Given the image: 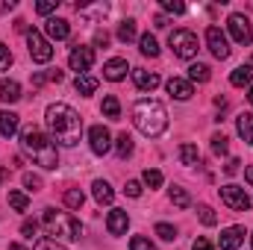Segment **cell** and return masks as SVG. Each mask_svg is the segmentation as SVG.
I'll list each match as a JSON object with an SVG mask.
<instances>
[{
  "label": "cell",
  "instance_id": "cell-1",
  "mask_svg": "<svg viewBox=\"0 0 253 250\" xmlns=\"http://www.w3.org/2000/svg\"><path fill=\"white\" fill-rule=\"evenodd\" d=\"M44 115H47V126H50V135L56 138V144L74 147L80 141V135H83V118L68 103H50Z\"/></svg>",
  "mask_w": 253,
  "mask_h": 250
},
{
  "label": "cell",
  "instance_id": "cell-2",
  "mask_svg": "<svg viewBox=\"0 0 253 250\" xmlns=\"http://www.w3.org/2000/svg\"><path fill=\"white\" fill-rule=\"evenodd\" d=\"M21 147H24V153H27L36 165H42V168H47V171H53V168L59 165V150H56V144H53L39 126H27V129L21 132Z\"/></svg>",
  "mask_w": 253,
  "mask_h": 250
},
{
  "label": "cell",
  "instance_id": "cell-3",
  "mask_svg": "<svg viewBox=\"0 0 253 250\" xmlns=\"http://www.w3.org/2000/svg\"><path fill=\"white\" fill-rule=\"evenodd\" d=\"M132 124L135 129L141 132V135H147V138H159L165 129H168V112H165V106L159 103V100H138L135 106H132Z\"/></svg>",
  "mask_w": 253,
  "mask_h": 250
},
{
  "label": "cell",
  "instance_id": "cell-4",
  "mask_svg": "<svg viewBox=\"0 0 253 250\" xmlns=\"http://www.w3.org/2000/svg\"><path fill=\"white\" fill-rule=\"evenodd\" d=\"M42 224H44V227H47L53 236L68 239V242H80V236H83V227H80V221H77V218H71L68 212L44 209V215H42Z\"/></svg>",
  "mask_w": 253,
  "mask_h": 250
},
{
  "label": "cell",
  "instance_id": "cell-5",
  "mask_svg": "<svg viewBox=\"0 0 253 250\" xmlns=\"http://www.w3.org/2000/svg\"><path fill=\"white\" fill-rule=\"evenodd\" d=\"M168 47L174 50V56L177 59H194L197 56V36L191 33V30H174L171 36H168Z\"/></svg>",
  "mask_w": 253,
  "mask_h": 250
},
{
  "label": "cell",
  "instance_id": "cell-6",
  "mask_svg": "<svg viewBox=\"0 0 253 250\" xmlns=\"http://www.w3.org/2000/svg\"><path fill=\"white\" fill-rule=\"evenodd\" d=\"M221 200L233 209V212H248L253 206L251 194L245 191L242 186H236V183H230V186H221Z\"/></svg>",
  "mask_w": 253,
  "mask_h": 250
},
{
  "label": "cell",
  "instance_id": "cell-7",
  "mask_svg": "<svg viewBox=\"0 0 253 250\" xmlns=\"http://www.w3.org/2000/svg\"><path fill=\"white\" fill-rule=\"evenodd\" d=\"M27 47H30L33 62H50L53 59V47L39 30H27Z\"/></svg>",
  "mask_w": 253,
  "mask_h": 250
},
{
  "label": "cell",
  "instance_id": "cell-8",
  "mask_svg": "<svg viewBox=\"0 0 253 250\" xmlns=\"http://www.w3.org/2000/svg\"><path fill=\"white\" fill-rule=\"evenodd\" d=\"M206 44H209V50H212V56L215 59H230V42H227V36H224V30L221 27H206Z\"/></svg>",
  "mask_w": 253,
  "mask_h": 250
},
{
  "label": "cell",
  "instance_id": "cell-9",
  "mask_svg": "<svg viewBox=\"0 0 253 250\" xmlns=\"http://www.w3.org/2000/svg\"><path fill=\"white\" fill-rule=\"evenodd\" d=\"M68 65H71V71H77V77H83V74L91 71V65H94V47H80V44H74V47H71V56H68Z\"/></svg>",
  "mask_w": 253,
  "mask_h": 250
},
{
  "label": "cell",
  "instance_id": "cell-10",
  "mask_svg": "<svg viewBox=\"0 0 253 250\" xmlns=\"http://www.w3.org/2000/svg\"><path fill=\"white\" fill-rule=\"evenodd\" d=\"M227 27H230V36H233L239 44H245V47H248V44L253 42L251 21H248L242 12H233V15H230V21H227Z\"/></svg>",
  "mask_w": 253,
  "mask_h": 250
},
{
  "label": "cell",
  "instance_id": "cell-11",
  "mask_svg": "<svg viewBox=\"0 0 253 250\" xmlns=\"http://www.w3.org/2000/svg\"><path fill=\"white\" fill-rule=\"evenodd\" d=\"M88 141H91V150H94L97 156H103V153L112 150V135H109V129L103 124H94L88 129Z\"/></svg>",
  "mask_w": 253,
  "mask_h": 250
},
{
  "label": "cell",
  "instance_id": "cell-12",
  "mask_svg": "<svg viewBox=\"0 0 253 250\" xmlns=\"http://www.w3.org/2000/svg\"><path fill=\"white\" fill-rule=\"evenodd\" d=\"M132 83L138 91H153L159 85V74L156 71H144V68H135L132 71Z\"/></svg>",
  "mask_w": 253,
  "mask_h": 250
},
{
  "label": "cell",
  "instance_id": "cell-13",
  "mask_svg": "<svg viewBox=\"0 0 253 250\" xmlns=\"http://www.w3.org/2000/svg\"><path fill=\"white\" fill-rule=\"evenodd\" d=\"M126 227H129V215H126L124 209H112L109 218H106V230H109V236H124Z\"/></svg>",
  "mask_w": 253,
  "mask_h": 250
},
{
  "label": "cell",
  "instance_id": "cell-14",
  "mask_svg": "<svg viewBox=\"0 0 253 250\" xmlns=\"http://www.w3.org/2000/svg\"><path fill=\"white\" fill-rule=\"evenodd\" d=\"M242 242H245V230H242V227H227V230H221V239H218L221 250H236V248H242Z\"/></svg>",
  "mask_w": 253,
  "mask_h": 250
},
{
  "label": "cell",
  "instance_id": "cell-15",
  "mask_svg": "<svg viewBox=\"0 0 253 250\" xmlns=\"http://www.w3.org/2000/svg\"><path fill=\"white\" fill-rule=\"evenodd\" d=\"M165 88H168V94H171V97H177V100H189L191 94H194L191 83H189V80H183V77H171Z\"/></svg>",
  "mask_w": 253,
  "mask_h": 250
},
{
  "label": "cell",
  "instance_id": "cell-16",
  "mask_svg": "<svg viewBox=\"0 0 253 250\" xmlns=\"http://www.w3.org/2000/svg\"><path fill=\"white\" fill-rule=\"evenodd\" d=\"M44 33H47L53 42H62V39L71 36V24H68L65 18H50V21L44 24Z\"/></svg>",
  "mask_w": 253,
  "mask_h": 250
},
{
  "label": "cell",
  "instance_id": "cell-17",
  "mask_svg": "<svg viewBox=\"0 0 253 250\" xmlns=\"http://www.w3.org/2000/svg\"><path fill=\"white\" fill-rule=\"evenodd\" d=\"M126 71H129V65H126V59H109V62L103 65V77L106 80H112V83H118V80H124Z\"/></svg>",
  "mask_w": 253,
  "mask_h": 250
},
{
  "label": "cell",
  "instance_id": "cell-18",
  "mask_svg": "<svg viewBox=\"0 0 253 250\" xmlns=\"http://www.w3.org/2000/svg\"><path fill=\"white\" fill-rule=\"evenodd\" d=\"M0 100L3 103H18L21 100V85L15 80H0Z\"/></svg>",
  "mask_w": 253,
  "mask_h": 250
},
{
  "label": "cell",
  "instance_id": "cell-19",
  "mask_svg": "<svg viewBox=\"0 0 253 250\" xmlns=\"http://www.w3.org/2000/svg\"><path fill=\"white\" fill-rule=\"evenodd\" d=\"M94 200L100 203V206H109L112 200H115V191H112V186L106 183V180H94Z\"/></svg>",
  "mask_w": 253,
  "mask_h": 250
},
{
  "label": "cell",
  "instance_id": "cell-20",
  "mask_svg": "<svg viewBox=\"0 0 253 250\" xmlns=\"http://www.w3.org/2000/svg\"><path fill=\"white\" fill-rule=\"evenodd\" d=\"M236 129L245 138V144H253V112H242L239 121H236Z\"/></svg>",
  "mask_w": 253,
  "mask_h": 250
},
{
  "label": "cell",
  "instance_id": "cell-21",
  "mask_svg": "<svg viewBox=\"0 0 253 250\" xmlns=\"http://www.w3.org/2000/svg\"><path fill=\"white\" fill-rule=\"evenodd\" d=\"M15 132H18V115L15 112H0V135L12 138Z\"/></svg>",
  "mask_w": 253,
  "mask_h": 250
},
{
  "label": "cell",
  "instance_id": "cell-22",
  "mask_svg": "<svg viewBox=\"0 0 253 250\" xmlns=\"http://www.w3.org/2000/svg\"><path fill=\"white\" fill-rule=\"evenodd\" d=\"M251 80H253V65H239V68L230 74V83L239 85V88H242V85H251Z\"/></svg>",
  "mask_w": 253,
  "mask_h": 250
},
{
  "label": "cell",
  "instance_id": "cell-23",
  "mask_svg": "<svg viewBox=\"0 0 253 250\" xmlns=\"http://www.w3.org/2000/svg\"><path fill=\"white\" fill-rule=\"evenodd\" d=\"M74 88H77L83 97H88V94H94V91H97V80H94L91 74H83V77H77V80H74Z\"/></svg>",
  "mask_w": 253,
  "mask_h": 250
},
{
  "label": "cell",
  "instance_id": "cell-24",
  "mask_svg": "<svg viewBox=\"0 0 253 250\" xmlns=\"http://www.w3.org/2000/svg\"><path fill=\"white\" fill-rule=\"evenodd\" d=\"M168 197H171V203L177 206V209H189L191 206V197H189V191L183 186H171L168 188Z\"/></svg>",
  "mask_w": 253,
  "mask_h": 250
},
{
  "label": "cell",
  "instance_id": "cell-25",
  "mask_svg": "<svg viewBox=\"0 0 253 250\" xmlns=\"http://www.w3.org/2000/svg\"><path fill=\"white\" fill-rule=\"evenodd\" d=\"M177 159H180V162H183V165H197V162H200V153H197V147H194V144H189V141H186V144H180V150H177Z\"/></svg>",
  "mask_w": 253,
  "mask_h": 250
},
{
  "label": "cell",
  "instance_id": "cell-26",
  "mask_svg": "<svg viewBox=\"0 0 253 250\" xmlns=\"http://www.w3.org/2000/svg\"><path fill=\"white\" fill-rule=\"evenodd\" d=\"M138 50L144 53V56H150V59H156L159 56V42L150 36V33H144L141 39H138Z\"/></svg>",
  "mask_w": 253,
  "mask_h": 250
},
{
  "label": "cell",
  "instance_id": "cell-27",
  "mask_svg": "<svg viewBox=\"0 0 253 250\" xmlns=\"http://www.w3.org/2000/svg\"><path fill=\"white\" fill-rule=\"evenodd\" d=\"M209 77H212V68L203 62H194L189 68V83H209Z\"/></svg>",
  "mask_w": 253,
  "mask_h": 250
},
{
  "label": "cell",
  "instance_id": "cell-28",
  "mask_svg": "<svg viewBox=\"0 0 253 250\" xmlns=\"http://www.w3.org/2000/svg\"><path fill=\"white\" fill-rule=\"evenodd\" d=\"M115 153H118V159L132 156V135H129V132H121V135L115 138Z\"/></svg>",
  "mask_w": 253,
  "mask_h": 250
},
{
  "label": "cell",
  "instance_id": "cell-29",
  "mask_svg": "<svg viewBox=\"0 0 253 250\" xmlns=\"http://www.w3.org/2000/svg\"><path fill=\"white\" fill-rule=\"evenodd\" d=\"M135 36H138V30H135V21H132V18H126L124 24L118 27V42L129 44V42H135Z\"/></svg>",
  "mask_w": 253,
  "mask_h": 250
},
{
  "label": "cell",
  "instance_id": "cell-30",
  "mask_svg": "<svg viewBox=\"0 0 253 250\" xmlns=\"http://www.w3.org/2000/svg\"><path fill=\"white\" fill-rule=\"evenodd\" d=\"M100 109H103V115H106V118H118V115H121V103H118V97H115V94H106Z\"/></svg>",
  "mask_w": 253,
  "mask_h": 250
},
{
  "label": "cell",
  "instance_id": "cell-31",
  "mask_svg": "<svg viewBox=\"0 0 253 250\" xmlns=\"http://www.w3.org/2000/svg\"><path fill=\"white\" fill-rule=\"evenodd\" d=\"M197 218H200V224H206V227H215V224H218L215 209H212V206H206V203H200V206H197Z\"/></svg>",
  "mask_w": 253,
  "mask_h": 250
},
{
  "label": "cell",
  "instance_id": "cell-32",
  "mask_svg": "<svg viewBox=\"0 0 253 250\" xmlns=\"http://www.w3.org/2000/svg\"><path fill=\"white\" fill-rule=\"evenodd\" d=\"M85 203V194L80 191V188H68L65 191V206H71V209H80Z\"/></svg>",
  "mask_w": 253,
  "mask_h": 250
},
{
  "label": "cell",
  "instance_id": "cell-33",
  "mask_svg": "<svg viewBox=\"0 0 253 250\" xmlns=\"http://www.w3.org/2000/svg\"><path fill=\"white\" fill-rule=\"evenodd\" d=\"M9 206H12L15 212H27L30 200H27V194H24V191H9Z\"/></svg>",
  "mask_w": 253,
  "mask_h": 250
},
{
  "label": "cell",
  "instance_id": "cell-34",
  "mask_svg": "<svg viewBox=\"0 0 253 250\" xmlns=\"http://www.w3.org/2000/svg\"><path fill=\"white\" fill-rule=\"evenodd\" d=\"M230 150V144H227V135L224 132H218V135H212V153H218V156H224Z\"/></svg>",
  "mask_w": 253,
  "mask_h": 250
},
{
  "label": "cell",
  "instance_id": "cell-35",
  "mask_svg": "<svg viewBox=\"0 0 253 250\" xmlns=\"http://www.w3.org/2000/svg\"><path fill=\"white\" fill-rule=\"evenodd\" d=\"M33 250H68V248L59 245L56 239H47V236H44V239H36V248Z\"/></svg>",
  "mask_w": 253,
  "mask_h": 250
},
{
  "label": "cell",
  "instance_id": "cell-36",
  "mask_svg": "<svg viewBox=\"0 0 253 250\" xmlns=\"http://www.w3.org/2000/svg\"><path fill=\"white\" fill-rule=\"evenodd\" d=\"M156 236H159L162 242H174V239H177V230H174L171 224H156Z\"/></svg>",
  "mask_w": 253,
  "mask_h": 250
},
{
  "label": "cell",
  "instance_id": "cell-37",
  "mask_svg": "<svg viewBox=\"0 0 253 250\" xmlns=\"http://www.w3.org/2000/svg\"><path fill=\"white\" fill-rule=\"evenodd\" d=\"M144 183H147L150 188H159V186H162V171L147 168V171H144Z\"/></svg>",
  "mask_w": 253,
  "mask_h": 250
},
{
  "label": "cell",
  "instance_id": "cell-38",
  "mask_svg": "<svg viewBox=\"0 0 253 250\" xmlns=\"http://www.w3.org/2000/svg\"><path fill=\"white\" fill-rule=\"evenodd\" d=\"M15 62V56H12V50L0 42V71H9V65Z\"/></svg>",
  "mask_w": 253,
  "mask_h": 250
},
{
  "label": "cell",
  "instance_id": "cell-39",
  "mask_svg": "<svg viewBox=\"0 0 253 250\" xmlns=\"http://www.w3.org/2000/svg\"><path fill=\"white\" fill-rule=\"evenodd\" d=\"M129 250H156L150 245V239H144V236H132V242H129Z\"/></svg>",
  "mask_w": 253,
  "mask_h": 250
},
{
  "label": "cell",
  "instance_id": "cell-40",
  "mask_svg": "<svg viewBox=\"0 0 253 250\" xmlns=\"http://www.w3.org/2000/svg\"><path fill=\"white\" fill-rule=\"evenodd\" d=\"M56 6H59V0H42V3H36V12L39 15H50V12H56Z\"/></svg>",
  "mask_w": 253,
  "mask_h": 250
},
{
  "label": "cell",
  "instance_id": "cell-41",
  "mask_svg": "<svg viewBox=\"0 0 253 250\" xmlns=\"http://www.w3.org/2000/svg\"><path fill=\"white\" fill-rule=\"evenodd\" d=\"M162 9L165 12H174V15H183L186 12V3H180V0H162Z\"/></svg>",
  "mask_w": 253,
  "mask_h": 250
},
{
  "label": "cell",
  "instance_id": "cell-42",
  "mask_svg": "<svg viewBox=\"0 0 253 250\" xmlns=\"http://www.w3.org/2000/svg\"><path fill=\"white\" fill-rule=\"evenodd\" d=\"M21 180H24V188L27 191H39L42 188V177H36V174H24Z\"/></svg>",
  "mask_w": 253,
  "mask_h": 250
},
{
  "label": "cell",
  "instance_id": "cell-43",
  "mask_svg": "<svg viewBox=\"0 0 253 250\" xmlns=\"http://www.w3.org/2000/svg\"><path fill=\"white\" fill-rule=\"evenodd\" d=\"M21 233H24V239H33V236L39 233V224H36V221H24V224H21Z\"/></svg>",
  "mask_w": 253,
  "mask_h": 250
},
{
  "label": "cell",
  "instance_id": "cell-44",
  "mask_svg": "<svg viewBox=\"0 0 253 250\" xmlns=\"http://www.w3.org/2000/svg\"><path fill=\"white\" fill-rule=\"evenodd\" d=\"M124 191L129 194V197H141V183H138V180H126Z\"/></svg>",
  "mask_w": 253,
  "mask_h": 250
},
{
  "label": "cell",
  "instance_id": "cell-45",
  "mask_svg": "<svg viewBox=\"0 0 253 250\" xmlns=\"http://www.w3.org/2000/svg\"><path fill=\"white\" fill-rule=\"evenodd\" d=\"M109 44V36H106V30H97V36H94V47H106Z\"/></svg>",
  "mask_w": 253,
  "mask_h": 250
},
{
  "label": "cell",
  "instance_id": "cell-46",
  "mask_svg": "<svg viewBox=\"0 0 253 250\" xmlns=\"http://www.w3.org/2000/svg\"><path fill=\"white\" fill-rule=\"evenodd\" d=\"M191 250H215V248H212V242H209V239H194Z\"/></svg>",
  "mask_w": 253,
  "mask_h": 250
},
{
  "label": "cell",
  "instance_id": "cell-47",
  "mask_svg": "<svg viewBox=\"0 0 253 250\" xmlns=\"http://www.w3.org/2000/svg\"><path fill=\"white\" fill-rule=\"evenodd\" d=\"M239 165H242V162H239V159H230V162H227V165H224V174H230V177H233V174H236V171H239Z\"/></svg>",
  "mask_w": 253,
  "mask_h": 250
},
{
  "label": "cell",
  "instance_id": "cell-48",
  "mask_svg": "<svg viewBox=\"0 0 253 250\" xmlns=\"http://www.w3.org/2000/svg\"><path fill=\"white\" fill-rule=\"evenodd\" d=\"M153 27L165 30V27H168V18H165V15H156V18H153Z\"/></svg>",
  "mask_w": 253,
  "mask_h": 250
},
{
  "label": "cell",
  "instance_id": "cell-49",
  "mask_svg": "<svg viewBox=\"0 0 253 250\" xmlns=\"http://www.w3.org/2000/svg\"><path fill=\"white\" fill-rule=\"evenodd\" d=\"M47 80H53V83H62V80H65V74L59 71V68H56V71H50V74H47Z\"/></svg>",
  "mask_w": 253,
  "mask_h": 250
},
{
  "label": "cell",
  "instance_id": "cell-50",
  "mask_svg": "<svg viewBox=\"0 0 253 250\" xmlns=\"http://www.w3.org/2000/svg\"><path fill=\"white\" fill-rule=\"evenodd\" d=\"M15 30L18 33H27V21H15Z\"/></svg>",
  "mask_w": 253,
  "mask_h": 250
},
{
  "label": "cell",
  "instance_id": "cell-51",
  "mask_svg": "<svg viewBox=\"0 0 253 250\" xmlns=\"http://www.w3.org/2000/svg\"><path fill=\"white\" fill-rule=\"evenodd\" d=\"M9 9H15V0H9V3H0V12H9Z\"/></svg>",
  "mask_w": 253,
  "mask_h": 250
},
{
  "label": "cell",
  "instance_id": "cell-52",
  "mask_svg": "<svg viewBox=\"0 0 253 250\" xmlns=\"http://www.w3.org/2000/svg\"><path fill=\"white\" fill-rule=\"evenodd\" d=\"M245 180L251 183V188H253V168H245Z\"/></svg>",
  "mask_w": 253,
  "mask_h": 250
},
{
  "label": "cell",
  "instance_id": "cell-53",
  "mask_svg": "<svg viewBox=\"0 0 253 250\" xmlns=\"http://www.w3.org/2000/svg\"><path fill=\"white\" fill-rule=\"evenodd\" d=\"M9 250H27V248H24V245H18V242H12V245H9Z\"/></svg>",
  "mask_w": 253,
  "mask_h": 250
},
{
  "label": "cell",
  "instance_id": "cell-54",
  "mask_svg": "<svg viewBox=\"0 0 253 250\" xmlns=\"http://www.w3.org/2000/svg\"><path fill=\"white\" fill-rule=\"evenodd\" d=\"M248 100H251V103H253V85H251V88H248Z\"/></svg>",
  "mask_w": 253,
  "mask_h": 250
},
{
  "label": "cell",
  "instance_id": "cell-55",
  "mask_svg": "<svg viewBox=\"0 0 253 250\" xmlns=\"http://www.w3.org/2000/svg\"><path fill=\"white\" fill-rule=\"evenodd\" d=\"M3 180H6V171H3V168H0V183H3Z\"/></svg>",
  "mask_w": 253,
  "mask_h": 250
},
{
  "label": "cell",
  "instance_id": "cell-56",
  "mask_svg": "<svg viewBox=\"0 0 253 250\" xmlns=\"http://www.w3.org/2000/svg\"><path fill=\"white\" fill-rule=\"evenodd\" d=\"M251 245H253V236H251Z\"/></svg>",
  "mask_w": 253,
  "mask_h": 250
}]
</instances>
